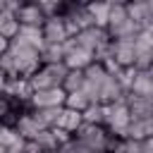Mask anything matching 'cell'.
I'll return each mask as SVG.
<instances>
[{
	"instance_id": "obj_1",
	"label": "cell",
	"mask_w": 153,
	"mask_h": 153,
	"mask_svg": "<svg viewBox=\"0 0 153 153\" xmlns=\"http://www.w3.org/2000/svg\"><path fill=\"white\" fill-rule=\"evenodd\" d=\"M110 131L103 127V124H81L74 134V141L86 151V153H100V151H108V141H110Z\"/></svg>"
},
{
	"instance_id": "obj_2",
	"label": "cell",
	"mask_w": 153,
	"mask_h": 153,
	"mask_svg": "<svg viewBox=\"0 0 153 153\" xmlns=\"http://www.w3.org/2000/svg\"><path fill=\"white\" fill-rule=\"evenodd\" d=\"M129 122H131V115H129V108H127L124 100H117L112 105H105V122H103V127L112 136H120L122 139L124 131H127V127H129Z\"/></svg>"
},
{
	"instance_id": "obj_3",
	"label": "cell",
	"mask_w": 153,
	"mask_h": 153,
	"mask_svg": "<svg viewBox=\"0 0 153 153\" xmlns=\"http://www.w3.org/2000/svg\"><path fill=\"white\" fill-rule=\"evenodd\" d=\"M93 62V53L81 48L74 38H67L65 41V67L67 69H86L88 65Z\"/></svg>"
},
{
	"instance_id": "obj_4",
	"label": "cell",
	"mask_w": 153,
	"mask_h": 153,
	"mask_svg": "<svg viewBox=\"0 0 153 153\" xmlns=\"http://www.w3.org/2000/svg\"><path fill=\"white\" fill-rule=\"evenodd\" d=\"M65 88L62 86H53V88H41L33 91L29 108H62L65 105Z\"/></svg>"
},
{
	"instance_id": "obj_5",
	"label": "cell",
	"mask_w": 153,
	"mask_h": 153,
	"mask_svg": "<svg viewBox=\"0 0 153 153\" xmlns=\"http://www.w3.org/2000/svg\"><path fill=\"white\" fill-rule=\"evenodd\" d=\"M41 31H43V41L45 43H65L69 36H67V29H65V19L60 12L55 14H48L45 22L41 24Z\"/></svg>"
},
{
	"instance_id": "obj_6",
	"label": "cell",
	"mask_w": 153,
	"mask_h": 153,
	"mask_svg": "<svg viewBox=\"0 0 153 153\" xmlns=\"http://www.w3.org/2000/svg\"><path fill=\"white\" fill-rule=\"evenodd\" d=\"M74 41H76L81 48H86V50L96 53L100 45L110 43L112 38L108 36V31H105V29H98V26H86V29H81V31L74 36Z\"/></svg>"
},
{
	"instance_id": "obj_7",
	"label": "cell",
	"mask_w": 153,
	"mask_h": 153,
	"mask_svg": "<svg viewBox=\"0 0 153 153\" xmlns=\"http://www.w3.org/2000/svg\"><path fill=\"white\" fill-rule=\"evenodd\" d=\"M127 14L139 29H151L153 26V2H148V0L127 2Z\"/></svg>"
},
{
	"instance_id": "obj_8",
	"label": "cell",
	"mask_w": 153,
	"mask_h": 153,
	"mask_svg": "<svg viewBox=\"0 0 153 153\" xmlns=\"http://www.w3.org/2000/svg\"><path fill=\"white\" fill-rule=\"evenodd\" d=\"M124 98H127V88L122 86V81L117 76H112V74H108L105 81H103V86H100V91H98V103L112 105V103L124 100Z\"/></svg>"
},
{
	"instance_id": "obj_9",
	"label": "cell",
	"mask_w": 153,
	"mask_h": 153,
	"mask_svg": "<svg viewBox=\"0 0 153 153\" xmlns=\"http://www.w3.org/2000/svg\"><path fill=\"white\" fill-rule=\"evenodd\" d=\"M43 127L36 122V117L31 115V110L29 108H24L19 115H17V122H14V131L19 134V139H24V141H33L36 136H38V131H41Z\"/></svg>"
},
{
	"instance_id": "obj_10",
	"label": "cell",
	"mask_w": 153,
	"mask_h": 153,
	"mask_svg": "<svg viewBox=\"0 0 153 153\" xmlns=\"http://www.w3.org/2000/svg\"><path fill=\"white\" fill-rule=\"evenodd\" d=\"M14 17L19 19L22 26H41L48 14H45L36 2H22V5L14 10Z\"/></svg>"
},
{
	"instance_id": "obj_11",
	"label": "cell",
	"mask_w": 153,
	"mask_h": 153,
	"mask_svg": "<svg viewBox=\"0 0 153 153\" xmlns=\"http://www.w3.org/2000/svg\"><path fill=\"white\" fill-rule=\"evenodd\" d=\"M134 41H112V62L120 69H134Z\"/></svg>"
},
{
	"instance_id": "obj_12",
	"label": "cell",
	"mask_w": 153,
	"mask_h": 153,
	"mask_svg": "<svg viewBox=\"0 0 153 153\" xmlns=\"http://www.w3.org/2000/svg\"><path fill=\"white\" fill-rule=\"evenodd\" d=\"M110 7H112L110 0H88L86 2V14L91 19V26L105 29L108 26V17H110Z\"/></svg>"
},
{
	"instance_id": "obj_13",
	"label": "cell",
	"mask_w": 153,
	"mask_h": 153,
	"mask_svg": "<svg viewBox=\"0 0 153 153\" xmlns=\"http://www.w3.org/2000/svg\"><path fill=\"white\" fill-rule=\"evenodd\" d=\"M127 93L141 96V98H151V96H153V74H151V72H136V69H134Z\"/></svg>"
},
{
	"instance_id": "obj_14",
	"label": "cell",
	"mask_w": 153,
	"mask_h": 153,
	"mask_svg": "<svg viewBox=\"0 0 153 153\" xmlns=\"http://www.w3.org/2000/svg\"><path fill=\"white\" fill-rule=\"evenodd\" d=\"M148 136H153V117H146V120H131L122 139L134 141V143H141V141L148 139Z\"/></svg>"
},
{
	"instance_id": "obj_15",
	"label": "cell",
	"mask_w": 153,
	"mask_h": 153,
	"mask_svg": "<svg viewBox=\"0 0 153 153\" xmlns=\"http://www.w3.org/2000/svg\"><path fill=\"white\" fill-rule=\"evenodd\" d=\"M12 41H17V43H22V45H29V48H33V50H38V53H41L43 45H45L41 26H19V33H17Z\"/></svg>"
},
{
	"instance_id": "obj_16",
	"label": "cell",
	"mask_w": 153,
	"mask_h": 153,
	"mask_svg": "<svg viewBox=\"0 0 153 153\" xmlns=\"http://www.w3.org/2000/svg\"><path fill=\"white\" fill-rule=\"evenodd\" d=\"M124 103H127V108H129L131 120H146V117H153V112H151V98H141V96H131V93H127Z\"/></svg>"
},
{
	"instance_id": "obj_17",
	"label": "cell",
	"mask_w": 153,
	"mask_h": 153,
	"mask_svg": "<svg viewBox=\"0 0 153 153\" xmlns=\"http://www.w3.org/2000/svg\"><path fill=\"white\" fill-rule=\"evenodd\" d=\"M84 124V115L81 112H76V110H69V108H62V112H60V117H57V129H65L67 134H76V129Z\"/></svg>"
},
{
	"instance_id": "obj_18",
	"label": "cell",
	"mask_w": 153,
	"mask_h": 153,
	"mask_svg": "<svg viewBox=\"0 0 153 153\" xmlns=\"http://www.w3.org/2000/svg\"><path fill=\"white\" fill-rule=\"evenodd\" d=\"M31 115L36 117V122L43 127V129H53L57 124V117L62 112V108H29Z\"/></svg>"
},
{
	"instance_id": "obj_19",
	"label": "cell",
	"mask_w": 153,
	"mask_h": 153,
	"mask_svg": "<svg viewBox=\"0 0 153 153\" xmlns=\"http://www.w3.org/2000/svg\"><path fill=\"white\" fill-rule=\"evenodd\" d=\"M19 19L14 17V12H7V10H0V36H5V38H14L17 33H19Z\"/></svg>"
},
{
	"instance_id": "obj_20",
	"label": "cell",
	"mask_w": 153,
	"mask_h": 153,
	"mask_svg": "<svg viewBox=\"0 0 153 153\" xmlns=\"http://www.w3.org/2000/svg\"><path fill=\"white\" fill-rule=\"evenodd\" d=\"M65 62V43H45L41 50V65Z\"/></svg>"
},
{
	"instance_id": "obj_21",
	"label": "cell",
	"mask_w": 153,
	"mask_h": 153,
	"mask_svg": "<svg viewBox=\"0 0 153 153\" xmlns=\"http://www.w3.org/2000/svg\"><path fill=\"white\" fill-rule=\"evenodd\" d=\"M91 103H93V100H91L84 91H72V93H67V96H65V105H62V108H69V110L84 112Z\"/></svg>"
},
{
	"instance_id": "obj_22",
	"label": "cell",
	"mask_w": 153,
	"mask_h": 153,
	"mask_svg": "<svg viewBox=\"0 0 153 153\" xmlns=\"http://www.w3.org/2000/svg\"><path fill=\"white\" fill-rule=\"evenodd\" d=\"M60 86L65 88V93L81 91V88H84V72H81V69H67V74H65V79H62Z\"/></svg>"
},
{
	"instance_id": "obj_23",
	"label": "cell",
	"mask_w": 153,
	"mask_h": 153,
	"mask_svg": "<svg viewBox=\"0 0 153 153\" xmlns=\"http://www.w3.org/2000/svg\"><path fill=\"white\" fill-rule=\"evenodd\" d=\"M81 115H84L86 124H103L105 122V105L103 103H91Z\"/></svg>"
},
{
	"instance_id": "obj_24",
	"label": "cell",
	"mask_w": 153,
	"mask_h": 153,
	"mask_svg": "<svg viewBox=\"0 0 153 153\" xmlns=\"http://www.w3.org/2000/svg\"><path fill=\"white\" fill-rule=\"evenodd\" d=\"M43 151H57L60 148V143H57V139H55V131L53 129H41L38 131V136L33 139Z\"/></svg>"
},
{
	"instance_id": "obj_25",
	"label": "cell",
	"mask_w": 153,
	"mask_h": 153,
	"mask_svg": "<svg viewBox=\"0 0 153 153\" xmlns=\"http://www.w3.org/2000/svg\"><path fill=\"white\" fill-rule=\"evenodd\" d=\"M57 153H86V151H84V148H81V146H79V143H76V141L72 139V141L62 143V146L57 148Z\"/></svg>"
},
{
	"instance_id": "obj_26",
	"label": "cell",
	"mask_w": 153,
	"mask_h": 153,
	"mask_svg": "<svg viewBox=\"0 0 153 153\" xmlns=\"http://www.w3.org/2000/svg\"><path fill=\"white\" fill-rule=\"evenodd\" d=\"M24 139H17V141H12L10 146H7V153H24Z\"/></svg>"
},
{
	"instance_id": "obj_27",
	"label": "cell",
	"mask_w": 153,
	"mask_h": 153,
	"mask_svg": "<svg viewBox=\"0 0 153 153\" xmlns=\"http://www.w3.org/2000/svg\"><path fill=\"white\" fill-rule=\"evenodd\" d=\"M139 153H153V136H148L139 143Z\"/></svg>"
},
{
	"instance_id": "obj_28",
	"label": "cell",
	"mask_w": 153,
	"mask_h": 153,
	"mask_svg": "<svg viewBox=\"0 0 153 153\" xmlns=\"http://www.w3.org/2000/svg\"><path fill=\"white\" fill-rule=\"evenodd\" d=\"M24 153H45V151H43L36 141H26V143H24Z\"/></svg>"
},
{
	"instance_id": "obj_29",
	"label": "cell",
	"mask_w": 153,
	"mask_h": 153,
	"mask_svg": "<svg viewBox=\"0 0 153 153\" xmlns=\"http://www.w3.org/2000/svg\"><path fill=\"white\" fill-rule=\"evenodd\" d=\"M10 50V38H5V36H0V57L5 55Z\"/></svg>"
},
{
	"instance_id": "obj_30",
	"label": "cell",
	"mask_w": 153,
	"mask_h": 153,
	"mask_svg": "<svg viewBox=\"0 0 153 153\" xmlns=\"http://www.w3.org/2000/svg\"><path fill=\"white\" fill-rule=\"evenodd\" d=\"M151 112H153V96H151Z\"/></svg>"
},
{
	"instance_id": "obj_31",
	"label": "cell",
	"mask_w": 153,
	"mask_h": 153,
	"mask_svg": "<svg viewBox=\"0 0 153 153\" xmlns=\"http://www.w3.org/2000/svg\"><path fill=\"white\" fill-rule=\"evenodd\" d=\"M45 153H57V151H45Z\"/></svg>"
},
{
	"instance_id": "obj_32",
	"label": "cell",
	"mask_w": 153,
	"mask_h": 153,
	"mask_svg": "<svg viewBox=\"0 0 153 153\" xmlns=\"http://www.w3.org/2000/svg\"><path fill=\"white\" fill-rule=\"evenodd\" d=\"M148 31H151V36H153V26H151V29H148Z\"/></svg>"
},
{
	"instance_id": "obj_33",
	"label": "cell",
	"mask_w": 153,
	"mask_h": 153,
	"mask_svg": "<svg viewBox=\"0 0 153 153\" xmlns=\"http://www.w3.org/2000/svg\"><path fill=\"white\" fill-rule=\"evenodd\" d=\"M55 2H57V5H60V0H55Z\"/></svg>"
},
{
	"instance_id": "obj_34",
	"label": "cell",
	"mask_w": 153,
	"mask_h": 153,
	"mask_svg": "<svg viewBox=\"0 0 153 153\" xmlns=\"http://www.w3.org/2000/svg\"><path fill=\"white\" fill-rule=\"evenodd\" d=\"M100 153H105V151H100Z\"/></svg>"
}]
</instances>
